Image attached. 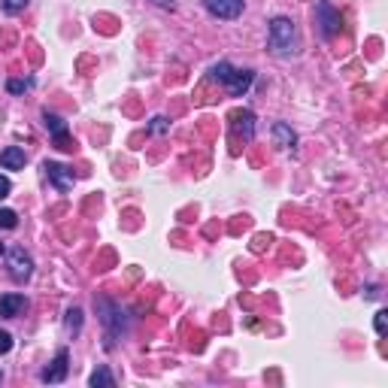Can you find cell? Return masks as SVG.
Masks as SVG:
<instances>
[{
	"instance_id": "obj_1",
	"label": "cell",
	"mask_w": 388,
	"mask_h": 388,
	"mask_svg": "<svg viewBox=\"0 0 388 388\" xmlns=\"http://www.w3.org/2000/svg\"><path fill=\"white\" fill-rule=\"evenodd\" d=\"M267 46L273 55L279 58H291L298 52V27L289 15H276L270 18V31H267Z\"/></svg>"
},
{
	"instance_id": "obj_2",
	"label": "cell",
	"mask_w": 388,
	"mask_h": 388,
	"mask_svg": "<svg viewBox=\"0 0 388 388\" xmlns=\"http://www.w3.org/2000/svg\"><path fill=\"white\" fill-rule=\"evenodd\" d=\"M209 79L221 82V85L228 88V95H234V97H243L246 91L252 88V82H255V73H252V70H240V67H230L228 61H219V64H212V70H209Z\"/></svg>"
},
{
	"instance_id": "obj_3",
	"label": "cell",
	"mask_w": 388,
	"mask_h": 388,
	"mask_svg": "<svg viewBox=\"0 0 388 388\" xmlns=\"http://www.w3.org/2000/svg\"><path fill=\"white\" fill-rule=\"evenodd\" d=\"M95 310H97V316H100V325L106 328V337H109V340L122 337L125 331H127L125 310L118 307L116 300H109V298H95Z\"/></svg>"
},
{
	"instance_id": "obj_4",
	"label": "cell",
	"mask_w": 388,
	"mask_h": 388,
	"mask_svg": "<svg viewBox=\"0 0 388 388\" xmlns=\"http://www.w3.org/2000/svg\"><path fill=\"white\" fill-rule=\"evenodd\" d=\"M316 25H319V34L325 36V40H334L340 34V27H343V15H340V9L334 4L319 0L316 4Z\"/></svg>"
},
{
	"instance_id": "obj_5",
	"label": "cell",
	"mask_w": 388,
	"mask_h": 388,
	"mask_svg": "<svg viewBox=\"0 0 388 388\" xmlns=\"http://www.w3.org/2000/svg\"><path fill=\"white\" fill-rule=\"evenodd\" d=\"M6 267H9V276L15 282H27L34 276V258L25 252L22 246H13L6 252Z\"/></svg>"
},
{
	"instance_id": "obj_6",
	"label": "cell",
	"mask_w": 388,
	"mask_h": 388,
	"mask_svg": "<svg viewBox=\"0 0 388 388\" xmlns=\"http://www.w3.org/2000/svg\"><path fill=\"white\" fill-rule=\"evenodd\" d=\"M43 125H46V131L52 134V140H55V146H58L61 152H73V149H76V143H73L70 134H67L64 118H58L55 113H43Z\"/></svg>"
},
{
	"instance_id": "obj_7",
	"label": "cell",
	"mask_w": 388,
	"mask_h": 388,
	"mask_svg": "<svg viewBox=\"0 0 388 388\" xmlns=\"http://www.w3.org/2000/svg\"><path fill=\"white\" fill-rule=\"evenodd\" d=\"M203 6H207L209 15L225 18V22H234V18L243 15L246 0H203Z\"/></svg>"
},
{
	"instance_id": "obj_8",
	"label": "cell",
	"mask_w": 388,
	"mask_h": 388,
	"mask_svg": "<svg viewBox=\"0 0 388 388\" xmlns=\"http://www.w3.org/2000/svg\"><path fill=\"white\" fill-rule=\"evenodd\" d=\"M43 170H46V179L55 186V191H61V194H67L73 188V182H76V176H73V170L70 167H64V164H55V161H46L43 164Z\"/></svg>"
},
{
	"instance_id": "obj_9",
	"label": "cell",
	"mask_w": 388,
	"mask_h": 388,
	"mask_svg": "<svg viewBox=\"0 0 388 388\" xmlns=\"http://www.w3.org/2000/svg\"><path fill=\"white\" fill-rule=\"evenodd\" d=\"M67 370H70V352H67V349H58V352H55V358H52V364L40 373V380L49 382V385L64 382V380H67Z\"/></svg>"
},
{
	"instance_id": "obj_10",
	"label": "cell",
	"mask_w": 388,
	"mask_h": 388,
	"mask_svg": "<svg viewBox=\"0 0 388 388\" xmlns=\"http://www.w3.org/2000/svg\"><path fill=\"white\" fill-rule=\"evenodd\" d=\"M27 310L25 294H0V316L4 319H18Z\"/></svg>"
},
{
	"instance_id": "obj_11",
	"label": "cell",
	"mask_w": 388,
	"mask_h": 388,
	"mask_svg": "<svg viewBox=\"0 0 388 388\" xmlns=\"http://www.w3.org/2000/svg\"><path fill=\"white\" fill-rule=\"evenodd\" d=\"M25 161H27V155H25V149H18V146H6V149L0 152V167L4 170H22Z\"/></svg>"
},
{
	"instance_id": "obj_12",
	"label": "cell",
	"mask_w": 388,
	"mask_h": 388,
	"mask_svg": "<svg viewBox=\"0 0 388 388\" xmlns=\"http://www.w3.org/2000/svg\"><path fill=\"white\" fill-rule=\"evenodd\" d=\"M270 134H273V143L279 146V149H294V143H298V134H294L285 122H273Z\"/></svg>"
},
{
	"instance_id": "obj_13",
	"label": "cell",
	"mask_w": 388,
	"mask_h": 388,
	"mask_svg": "<svg viewBox=\"0 0 388 388\" xmlns=\"http://www.w3.org/2000/svg\"><path fill=\"white\" fill-rule=\"evenodd\" d=\"M88 385L91 388H113L116 385V376L109 373V367H97V370L88 376Z\"/></svg>"
},
{
	"instance_id": "obj_14",
	"label": "cell",
	"mask_w": 388,
	"mask_h": 388,
	"mask_svg": "<svg viewBox=\"0 0 388 388\" xmlns=\"http://www.w3.org/2000/svg\"><path fill=\"white\" fill-rule=\"evenodd\" d=\"M237 131L243 134V140H252V134H255V116L249 113V109H243V113H237Z\"/></svg>"
},
{
	"instance_id": "obj_15",
	"label": "cell",
	"mask_w": 388,
	"mask_h": 388,
	"mask_svg": "<svg viewBox=\"0 0 388 388\" xmlns=\"http://www.w3.org/2000/svg\"><path fill=\"white\" fill-rule=\"evenodd\" d=\"M64 321H67V331H70V334H79V331H82V310H79V307L67 310V319H64Z\"/></svg>"
},
{
	"instance_id": "obj_16",
	"label": "cell",
	"mask_w": 388,
	"mask_h": 388,
	"mask_svg": "<svg viewBox=\"0 0 388 388\" xmlns=\"http://www.w3.org/2000/svg\"><path fill=\"white\" fill-rule=\"evenodd\" d=\"M0 228H6V230L18 228V212L15 209H0Z\"/></svg>"
},
{
	"instance_id": "obj_17",
	"label": "cell",
	"mask_w": 388,
	"mask_h": 388,
	"mask_svg": "<svg viewBox=\"0 0 388 388\" xmlns=\"http://www.w3.org/2000/svg\"><path fill=\"white\" fill-rule=\"evenodd\" d=\"M27 4H31V0H4V13L6 15H18Z\"/></svg>"
},
{
	"instance_id": "obj_18",
	"label": "cell",
	"mask_w": 388,
	"mask_h": 388,
	"mask_svg": "<svg viewBox=\"0 0 388 388\" xmlns=\"http://www.w3.org/2000/svg\"><path fill=\"white\" fill-rule=\"evenodd\" d=\"M31 85H34L31 79H9V82H6V88L13 91V95H22V91H27Z\"/></svg>"
},
{
	"instance_id": "obj_19",
	"label": "cell",
	"mask_w": 388,
	"mask_h": 388,
	"mask_svg": "<svg viewBox=\"0 0 388 388\" xmlns=\"http://www.w3.org/2000/svg\"><path fill=\"white\" fill-rule=\"evenodd\" d=\"M373 328H376V334H380V337H385V331H388V312H385V310H380V312H376V319H373Z\"/></svg>"
},
{
	"instance_id": "obj_20",
	"label": "cell",
	"mask_w": 388,
	"mask_h": 388,
	"mask_svg": "<svg viewBox=\"0 0 388 388\" xmlns=\"http://www.w3.org/2000/svg\"><path fill=\"white\" fill-rule=\"evenodd\" d=\"M13 349V334L9 331H0V355H6Z\"/></svg>"
},
{
	"instance_id": "obj_21",
	"label": "cell",
	"mask_w": 388,
	"mask_h": 388,
	"mask_svg": "<svg viewBox=\"0 0 388 388\" xmlns=\"http://www.w3.org/2000/svg\"><path fill=\"white\" fill-rule=\"evenodd\" d=\"M167 127H170V125H167V118H161V116H158V118H152L149 131H152V134H164V131H167Z\"/></svg>"
},
{
	"instance_id": "obj_22",
	"label": "cell",
	"mask_w": 388,
	"mask_h": 388,
	"mask_svg": "<svg viewBox=\"0 0 388 388\" xmlns=\"http://www.w3.org/2000/svg\"><path fill=\"white\" fill-rule=\"evenodd\" d=\"M9 191H13V182H9L6 176H0V200L9 198Z\"/></svg>"
},
{
	"instance_id": "obj_23",
	"label": "cell",
	"mask_w": 388,
	"mask_h": 388,
	"mask_svg": "<svg viewBox=\"0 0 388 388\" xmlns=\"http://www.w3.org/2000/svg\"><path fill=\"white\" fill-rule=\"evenodd\" d=\"M155 4L164 6V9H176V4H173V0H155Z\"/></svg>"
},
{
	"instance_id": "obj_24",
	"label": "cell",
	"mask_w": 388,
	"mask_h": 388,
	"mask_svg": "<svg viewBox=\"0 0 388 388\" xmlns=\"http://www.w3.org/2000/svg\"><path fill=\"white\" fill-rule=\"evenodd\" d=\"M0 255H4V243H0Z\"/></svg>"
},
{
	"instance_id": "obj_25",
	"label": "cell",
	"mask_w": 388,
	"mask_h": 388,
	"mask_svg": "<svg viewBox=\"0 0 388 388\" xmlns=\"http://www.w3.org/2000/svg\"><path fill=\"white\" fill-rule=\"evenodd\" d=\"M0 380H4V373H0Z\"/></svg>"
}]
</instances>
